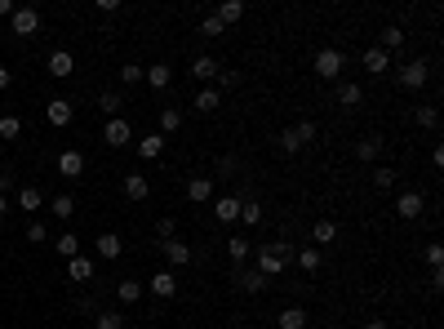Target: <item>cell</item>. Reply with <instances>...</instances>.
I'll return each instance as SVG.
<instances>
[{"label":"cell","mask_w":444,"mask_h":329,"mask_svg":"<svg viewBox=\"0 0 444 329\" xmlns=\"http://www.w3.org/2000/svg\"><path fill=\"white\" fill-rule=\"evenodd\" d=\"M294 245H289V240H276V245H262V249H253V258H258V262H253V267H258L262 271V276H280V271H285L289 267V262H294Z\"/></svg>","instance_id":"1"},{"label":"cell","mask_w":444,"mask_h":329,"mask_svg":"<svg viewBox=\"0 0 444 329\" xmlns=\"http://www.w3.org/2000/svg\"><path fill=\"white\" fill-rule=\"evenodd\" d=\"M311 67H316L320 80H338V76H342V67H347V58H342V49H334V45H329V49L316 54V63H311Z\"/></svg>","instance_id":"2"},{"label":"cell","mask_w":444,"mask_h":329,"mask_svg":"<svg viewBox=\"0 0 444 329\" xmlns=\"http://www.w3.org/2000/svg\"><path fill=\"white\" fill-rule=\"evenodd\" d=\"M9 27H14V36H36V32H40V14H36V9L32 5H18L14 9V18H9Z\"/></svg>","instance_id":"3"},{"label":"cell","mask_w":444,"mask_h":329,"mask_svg":"<svg viewBox=\"0 0 444 329\" xmlns=\"http://www.w3.org/2000/svg\"><path fill=\"white\" fill-rule=\"evenodd\" d=\"M395 80H400L404 89H422V84L431 80V67H427V63H404V67H400V76H395Z\"/></svg>","instance_id":"4"},{"label":"cell","mask_w":444,"mask_h":329,"mask_svg":"<svg viewBox=\"0 0 444 329\" xmlns=\"http://www.w3.org/2000/svg\"><path fill=\"white\" fill-rule=\"evenodd\" d=\"M231 276H235V285H240L244 294H262V289H267V276H262L258 267H235Z\"/></svg>","instance_id":"5"},{"label":"cell","mask_w":444,"mask_h":329,"mask_svg":"<svg viewBox=\"0 0 444 329\" xmlns=\"http://www.w3.org/2000/svg\"><path fill=\"white\" fill-rule=\"evenodd\" d=\"M129 138H134V125H129V120H107V129H102V143H107V147H125L129 143Z\"/></svg>","instance_id":"6"},{"label":"cell","mask_w":444,"mask_h":329,"mask_svg":"<svg viewBox=\"0 0 444 329\" xmlns=\"http://www.w3.org/2000/svg\"><path fill=\"white\" fill-rule=\"evenodd\" d=\"M71 116H75V107H71V102L67 98H49V102H45V120H49V125H71Z\"/></svg>","instance_id":"7"},{"label":"cell","mask_w":444,"mask_h":329,"mask_svg":"<svg viewBox=\"0 0 444 329\" xmlns=\"http://www.w3.org/2000/svg\"><path fill=\"white\" fill-rule=\"evenodd\" d=\"M147 294H156V298H174L178 294V276H174V271H156V276H151L147 280Z\"/></svg>","instance_id":"8"},{"label":"cell","mask_w":444,"mask_h":329,"mask_svg":"<svg viewBox=\"0 0 444 329\" xmlns=\"http://www.w3.org/2000/svg\"><path fill=\"white\" fill-rule=\"evenodd\" d=\"M45 67H49V76H58V80H67V76H71V71H75V58H71V54H67V49H54V54H49V58H45Z\"/></svg>","instance_id":"9"},{"label":"cell","mask_w":444,"mask_h":329,"mask_svg":"<svg viewBox=\"0 0 444 329\" xmlns=\"http://www.w3.org/2000/svg\"><path fill=\"white\" fill-rule=\"evenodd\" d=\"M218 71H222V63L209 58V54H200V58L191 63V76L200 80V84H213V80H218Z\"/></svg>","instance_id":"10"},{"label":"cell","mask_w":444,"mask_h":329,"mask_svg":"<svg viewBox=\"0 0 444 329\" xmlns=\"http://www.w3.org/2000/svg\"><path fill=\"white\" fill-rule=\"evenodd\" d=\"M364 71H373V76H382V71H391V54L386 49H377V45H369V49H364Z\"/></svg>","instance_id":"11"},{"label":"cell","mask_w":444,"mask_h":329,"mask_svg":"<svg viewBox=\"0 0 444 329\" xmlns=\"http://www.w3.org/2000/svg\"><path fill=\"white\" fill-rule=\"evenodd\" d=\"M218 102H222L218 84H200V93H196V102H191V107L200 111V116H209V111H218Z\"/></svg>","instance_id":"12"},{"label":"cell","mask_w":444,"mask_h":329,"mask_svg":"<svg viewBox=\"0 0 444 329\" xmlns=\"http://www.w3.org/2000/svg\"><path fill=\"white\" fill-rule=\"evenodd\" d=\"M209 196H213V178H187V201H191V205H205V201H209Z\"/></svg>","instance_id":"13"},{"label":"cell","mask_w":444,"mask_h":329,"mask_svg":"<svg viewBox=\"0 0 444 329\" xmlns=\"http://www.w3.org/2000/svg\"><path fill=\"white\" fill-rule=\"evenodd\" d=\"M165 258H169V267H187V262H191V245H187V240H165Z\"/></svg>","instance_id":"14"},{"label":"cell","mask_w":444,"mask_h":329,"mask_svg":"<svg viewBox=\"0 0 444 329\" xmlns=\"http://www.w3.org/2000/svg\"><path fill=\"white\" fill-rule=\"evenodd\" d=\"M120 187H125V196H129V201H147V196H151L147 174H125V183H120Z\"/></svg>","instance_id":"15"},{"label":"cell","mask_w":444,"mask_h":329,"mask_svg":"<svg viewBox=\"0 0 444 329\" xmlns=\"http://www.w3.org/2000/svg\"><path fill=\"white\" fill-rule=\"evenodd\" d=\"M276 325H280V329H307L311 316H307V307H285V312L276 316Z\"/></svg>","instance_id":"16"},{"label":"cell","mask_w":444,"mask_h":329,"mask_svg":"<svg viewBox=\"0 0 444 329\" xmlns=\"http://www.w3.org/2000/svg\"><path fill=\"white\" fill-rule=\"evenodd\" d=\"M395 214H400V218H418L422 214V196L418 192H400L395 196Z\"/></svg>","instance_id":"17"},{"label":"cell","mask_w":444,"mask_h":329,"mask_svg":"<svg viewBox=\"0 0 444 329\" xmlns=\"http://www.w3.org/2000/svg\"><path fill=\"white\" fill-rule=\"evenodd\" d=\"M213 218L218 223H240V196H222V201L213 205Z\"/></svg>","instance_id":"18"},{"label":"cell","mask_w":444,"mask_h":329,"mask_svg":"<svg viewBox=\"0 0 444 329\" xmlns=\"http://www.w3.org/2000/svg\"><path fill=\"white\" fill-rule=\"evenodd\" d=\"M58 174H62V178H80V174H84V156H80V152H62V156H58Z\"/></svg>","instance_id":"19"},{"label":"cell","mask_w":444,"mask_h":329,"mask_svg":"<svg viewBox=\"0 0 444 329\" xmlns=\"http://www.w3.org/2000/svg\"><path fill=\"white\" fill-rule=\"evenodd\" d=\"M226 253H231V262H235V267H244V262H249V253H253V245L240 236V231H235V236L226 240Z\"/></svg>","instance_id":"20"},{"label":"cell","mask_w":444,"mask_h":329,"mask_svg":"<svg viewBox=\"0 0 444 329\" xmlns=\"http://www.w3.org/2000/svg\"><path fill=\"white\" fill-rule=\"evenodd\" d=\"M178 129H183V111H178V107H165V111H160V129H156V134L169 138V134H178Z\"/></svg>","instance_id":"21"},{"label":"cell","mask_w":444,"mask_h":329,"mask_svg":"<svg viewBox=\"0 0 444 329\" xmlns=\"http://www.w3.org/2000/svg\"><path fill=\"white\" fill-rule=\"evenodd\" d=\"M338 102H342V107H360V102H364V89L355 80H342V84H338Z\"/></svg>","instance_id":"22"},{"label":"cell","mask_w":444,"mask_h":329,"mask_svg":"<svg viewBox=\"0 0 444 329\" xmlns=\"http://www.w3.org/2000/svg\"><path fill=\"white\" fill-rule=\"evenodd\" d=\"M18 205H23V214L45 209V192H40V187H23V192H18Z\"/></svg>","instance_id":"23"},{"label":"cell","mask_w":444,"mask_h":329,"mask_svg":"<svg viewBox=\"0 0 444 329\" xmlns=\"http://www.w3.org/2000/svg\"><path fill=\"white\" fill-rule=\"evenodd\" d=\"M160 152H165V138L160 134H143L138 138V156H143V161H156Z\"/></svg>","instance_id":"24"},{"label":"cell","mask_w":444,"mask_h":329,"mask_svg":"<svg viewBox=\"0 0 444 329\" xmlns=\"http://www.w3.org/2000/svg\"><path fill=\"white\" fill-rule=\"evenodd\" d=\"M120 107H125V98H120V89H102V93H98V111H107L111 120L120 116Z\"/></svg>","instance_id":"25"},{"label":"cell","mask_w":444,"mask_h":329,"mask_svg":"<svg viewBox=\"0 0 444 329\" xmlns=\"http://www.w3.org/2000/svg\"><path fill=\"white\" fill-rule=\"evenodd\" d=\"M355 156H360V161H377V156H382V138H377V134H364L360 143H355Z\"/></svg>","instance_id":"26"},{"label":"cell","mask_w":444,"mask_h":329,"mask_svg":"<svg viewBox=\"0 0 444 329\" xmlns=\"http://www.w3.org/2000/svg\"><path fill=\"white\" fill-rule=\"evenodd\" d=\"M262 218H267V214H262V205L253 201V196H249V201H240V223H244V227H258Z\"/></svg>","instance_id":"27"},{"label":"cell","mask_w":444,"mask_h":329,"mask_svg":"<svg viewBox=\"0 0 444 329\" xmlns=\"http://www.w3.org/2000/svg\"><path fill=\"white\" fill-rule=\"evenodd\" d=\"M98 253H102V258H120V253H125V245H120L116 231H102V236H98Z\"/></svg>","instance_id":"28"},{"label":"cell","mask_w":444,"mask_h":329,"mask_svg":"<svg viewBox=\"0 0 444 329\" xmlns=\"http://www.w3.org/2000/svg\"><path fill=\"white\" fill-rule=\"evenodd\" d=\"M404 45V27H382V41H377V49H386V54H395Z\"/></svg>","instance_id":"29"},{"label":"cell","mask_w":444,"mask_h":329,"mask_svg":"<svg viewBox=\"0 0 444 329\" xmlns=\"http://www.w3.org/2000/svg\"><path fill=\"white\" fill-rule=\"evenodd\" d=\"M143 294H147V285H138V280H120V285H116V298H120V303H138Z\"/></svg>","instance_id":"30"},{"label":"cell","mask_w":444,"mask_h":329,"mask_svg":"<svg viewBox=\"0 0 444 329\" xmlns=\"http://www.w3.org/2000/svg\"><path fill=\"white\" fill-rule=\"evenodd\" d=\"M395 178H400V174H395L391 165H377L373 169V187H377V192H395Z\"/></svg>","instance_id":"31"},{"label":"cell","mask_w":444,"mask_h":329,"mask_svg":"<svg viewBox=\"0 0 444 329\" xmlns=\"http://www.w3.org/2000/svg\"><path fill=\"white\" fill-rule=\"evenodd\" d=\"M147 84H151V89H169V67H165V63H151V67H147V76H143Z\"/></svg>","instance_id":"32"},{"label":"cell","mask_w":444,"mask_h":329,"mask_svg":"<svg viewBox=\"0 0 444 329\" xmlns=\"http://www.w3.org/2000/svg\"><path fill=\"white\" fill-rule=\"evenodd\" d=\"M294 258H298V267H302V271H320V262H325V253H320V249H311V245H307V249H298V253H294Z\"/></svg>","instance_id":"33"},{"label":"cell","mask_w":444,"mask_h":329,"mask_svg":"<svg viewBox=\"0 0 444 329\" xmlns=\"http://www.w3.org/2000/svg\"><path fill=\"white\" fill-rule=\"evenodd\" d=\"M67 276H71V280H89V276H93V262L75 253V258H67Z\"/></svg>","instance_id":"34"},{"label":"cell","mask_w":444,"mask_h":329,"mask_svg":"<svg viewBox=\"0 0 444 329\" xmlns=\"http://www.w3.org/2000/svg\"><path fill=\"white\" fill-rule=\"evenodd\" d=\"M311 236H316V245H329V240L338 236V223L334 218H320L316 227H311Z\"/></svg>","instance_id":"35"},{"label":"cell","mask_w":444,"mask_h":329,"mask_svg":"<svg viewBox=\"0 0 444 329\" xmlns=\"http://www.w3.org/2000/svg\"><path fill=\"white\" fill-rule=\"evenodd\" d=\"M213 18H218L222 27H226V23H240V18H244V5H240V0H226V5H222Z\"/></svg>","instance_id":"36"},{"label":"cell","mask_w":444,"mask_h":329,"mask_svg":"<svg viewBox=\"0 0 444 329\" xmlns=\"http://www.w3.org/2000/svg\"><path fill=\"white\" fill-rule=\"evenodd\" d=\"M276 147H280L285 156H298V152H302V143H298L294 129H280V134H276Z\"/></svg>","instance_id":"37"},{"label":"cell","mask_w":444,"mask_h":329,"mask_svg":"<svg viewBox=\"0 0 444 329\" xmlns=\"http://www.w3.org/2000/svg\"><path fill=\"white\" fill-rule=\"evenodd\" d=\"M156 236H160V245H165V240H178V218L174 214H165V218L156 223Z\"/></svg>","instance_id":"38"},{"label":"cell","mask_w":444,"mask_h":329,"mask_svg":"<svg viewBox=\"0 0 444 329\" xmlns=\"http://www.w3.org/2000/svg\"><path fill=\"white\" fill-rule=\"evenodd\" d=\"M93 329H125V316H120V312H98Z\"/></svg>","instance_id":"39"},{"label":"cell","mask_w":444,"mask_h":329,"mask_svg":"<svg viewBox=\"0 0 444 329\" xmlns=\"http://www.w3.org/2000/svg\"><path fill=\"white\" fill-rule=\"evenodd\" d=\"M294 134H298V143H302V147H311V143H316V120H298Z\"/></svg>","instance_id":"40"},{"label":"cell","mask_w":444,"mask_h":329,"mask_svg":"<svg viewBox=\"0 0 444 329\" xmlns=\"http://www.w3.org/2000/svg\"><path fill=\"white\" fill-rule=\"evenodd\" d=\"M49 209L58 214V218H71V214H75V201H71V196H54V201H49Z\"/></svg>","instance_id":"41"},{"label":"cell","mask_w":444,"mask_h":329,"mask_svg":"<svg viewBox=\"0 0 444 329\" xmlns=\"http://www.w3.org/2000/svg\"><path fill=\"white\" fill-rule=\"evenodd\" d=\"M147 76V67H138V63H125V67H120V84H138Z\"/></svg>","instance_id":"42"},{"label":"cell","mask_w":444,"mask_h":329,"mask_svg":"<svg viewBox=\"0 0 444 329\" xmlns=\"http://www.w3.org/2000/svg\"><path fill=\"white\" fill-rule=\"evenodd\" d=\"M58 253H62V258H75V253H80V240H75L71 231H62V236H58Z\"/></svg>","instance_id":"43"},{"label":"cell","mask_w":444,"mask_h":329,"mask_svg":"<svg viewBox=\"0 0 444 329\" xmlns=\"http://www.w3.org/2000/svg\"><path fill=\"white\" fill-rule=\"evenodd\" d=\"M23 134V120L18 116H0V138H18Z\"/></svg>","instance_id":"44"},{"label":"cell","mask_w":444,"mask_h":329,"mask_svg":"<svg viewBox=\"0 0 444 329\" xmlns=\"http://www.w3.org/2000/svg\"><path fill=\"white\" fill-rule=\"evenodd\" d=\"M427 262H431V271L444 267V245H440V240H431V245H427Z\"/></svg>","instance_id":"45"},{"label":"cell","mask_w":444,"mask_h":329,"mask_svg":"<svg viewBox=\"0 0 444 329\" xmlns=\"http://www.w3.org/2000/svg\"><path fill=\"white\" fill-rule=\"evenodd\" d=\"M418 125H422V129H436V125H440V111H436V107H418Z\"/></svg>","instance_id":"46"},{"label":"cell","mask_w":444,"mask_h":329,"mask_svg":"<svg viewBox=\"0 0 444 329\" xmlns=\"http://www.w3.org/2000/svg\"><path fill=\"white\" fill-rule=\"evenodd\" d=\"M45 236H49V231H45V223H27V240H32V245H40Z\"/></svg>","instance_id":"47"},{"label":"cell","mask_w":444,"mask_h":329,"mask_svg":"<svg viewBox=\"0 0 444 329\" xmlns=\"http://www.w3.org/2000/svg\"><path fill=\"white\" fill-rule=\"evenodd\" d=\"M200 36H222V23H218V18H205V23H200Z\"/></svg>","instance_id":"48"},{"label":"cell","mask_w":444,"mask_h":329,"mask_svg":"<svg viewBox=\"0 0 444 329\" xmlns=\"http://www.w3.org/2000/svg\"><path fill=\"white\" fill-rule=\"evenodd\" d=\"M9 84H14V71H9V67H0V93H5Z\"/></svg>","instance_id":"49"},{"label":"cell","mask_w":444,"mask_h":329,"mask_svg":"<svg viewBox=\"0 0 444 329\" xmlns=\"http://www.w3.org/2000/svg\"><path fill=\"white\" fill-rule=\"evenodd\" d=\"M14 9H18L14 0H0V18H14Z\"/></svg>","instance_id":"50"},{"label":"cell","mask_w":444,"mask_h":329,"mask_svg":"<svg viewBox=\"0 0 444 329\" xmlns=\"http://www.w3.org/2000/svg\"><path fill=\"white\" fill-rule=\"evenodd\" d=\"M9 187H14V178H9V174H0V196H5Z\"/></svg>","instance_id":"51"},{"label":"cell","mask_w":444,"mask_h":329,"mask_svg":"<svg viewBox=\"0 0 444 329\" xmlns=\"http://www.w3.org/2000/svg\"><path fill=\"white\" fill-rule=\"evenodd\" d=\"M364 329H391L386 321H364Z\"/></svg>","instance_id":"52"},{"label":"cell","mask_w":444,"mask_h":329,"mask_svg":"<svg viewBox=\"0 0 444 329\" xmlns=\"http://www.w3.org/2000/svg\"><path fill=\"white\" fill-rule=\"evenodd\" d=\"M5 209H9V201H5V196H0V214H5Z\"/></svg>","instance_id":"53"}]
</instances>
